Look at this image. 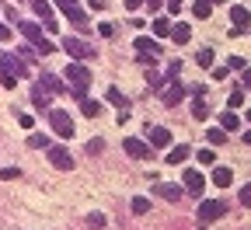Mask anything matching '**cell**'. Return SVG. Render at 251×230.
Instances as JSON below:
<instances>
[{
  "label": "cell",
  "mask_w": 251,
  "mask_h": 230,
  "mask_svg": "<svg viewBox=\"0 0 251 230\" xmlns=\"http://www.w3.org/2000/svg\"><path fill=\"white\" fill-rule=\"evenodd\" d=\"M21 77H25V59H21V56H11V52L0 56V84L11 91Z\"/></svg>",
  "instance_id": "cell-1"
},
{
  "label": "cell",
  "mask_w": 251,
  "mask_h": 230,
  "mask_svg": "<svg viewBox=\"0 0 251 230\" xmlns=\"http://www.w3.org/2000/svg\"><path fill=\"white\" fill-rule=\"evenodd\" d=\"M18 28H21V35L31 42V49H35L39 56H49V52H56V46L42 35V28L35 25V21H18Z\"/></svg>",
  "instance_id": "cell-2"
},
{
  "label": "cell",
  "mask_w": 251,
  "mask_h": 230,
  "mask_svg": "<svg viewBox=\"0 0 251 230\" xmlns=\"http://www.w3.org/2000/svg\"><path fill=\"white\" fill-rule=\"evenodd\" d=\"M67 80H70V94L77 98V102H84L87 84H91V70L84 67V63H74V59H70V67H67Z\"/></svg>",
  "instance_id": "cell-3"
},
{
  "label": "cell",
  "mask_w": 251,
  "mask_h": 230,
  "mask_svg": "<svg viewBox=\"0 0 251 230\" xmlns=\"http://www.w3.org/2000/svg\"><path fill=\"white\" fill-rule=\"evenodd\" d=\"M63 52H70L74 63H84V59H94V56H98V52H94L84 39H77V35H67V39H63Z\"/></svg>",
  "instance_id": "cell-4"
},
{
  "label": "cell",
  "mask_w": 251,
  "mask_h": 230,
  "mask_svg": "<svg viewBox=\"0 0 251 230\" xmlns=\"http://www.w3.org/2000/svg\"><path fill=\"white\" fill-rule=\"evenodd\" d=\"M49 126H52V133L63 136V140H70V136H74V119L63 112V108H49Z\"/></svg>",
  "instance_id": "cell-5"
},
{
  "label": "cell",
  "mask_w": 251,
  "mask_h": 230,
  "mask_svg": "<svg viewBox=\"0 0 251 230\" xmlns=\"http://www.w3.org/2000/svg\"><path fill=\"white\" fill-rule=\"evenodd\" d=\"M56 7H59L63 14H67V18H70V21H74L77 28H84V31L91 28V25H87V14H84V11L77 7V0H56Z\"/></svg>",
  "instance_id": "cell-6"
},
{
  "label": "cell",
  "mask_w": 251,
  "mask_h": 230,
  "mask_svg": "<svg viewBox=\"0 0 251 230\" xmlns=\"http://www.w3.org/2000/svg\"><path fill=\"white\" fill-rule=\"evenodd\" d=\"M230 21H234V28H230L234 39L251 31V14H248V7H230Z\"/></svg>",
  "instance_id": "cell-7"
},
{
  "label": "cell",
  "mask_w": 251,
  "mask_h": 230,
  "mask_svg": "<svg viewBox=\"0 0 251 230\" xmlns=\"http://www.w3.org/2000/svg\"><path fill=\"white\" fill-rule=\"evenodd\" d=\"M122 147H126V153L136 157V160H150V157H153V147H150V143H143V140H136V136H126V140H122Z\"/></svg>",
  "instance_id": "cell-8"
},
{
  "label": "cell",
  "mask_w": 251,
  "mask_h": 230,
  "mask_svg": "<svg viewBox=\"0 0 251 230\" xmlns=\"http://www.w3.org/2000/svg\"><path fill=\"white\" fill-rule=\"evenodd\" d=\"M46 150H49V164H52V168H59V171H70V168H74V157H70L67 147H52V143H49Z\"/></svg>",
  "instance_id": "cell-9"
},
{
  "label": "cell",
  "mask_w": 251,
  "mask_h": 230,
  "mask_svg": "<svg viewBox=\"0 0 251 230\" xmlns=\"http://www.w3.org/2000/svg\"><path fill=\"white\" fill-rule=\"evenodd\" d=\"M185 94H188V87H185L181 80H171V84H168V87L161 91V102H164V105L171 108V105H178V102H181Z\"/></svg>",
  "instance_id": "cell-10"
},
{
  "label": "cell",
  "mask_w": 251,
  "mask_h": 230,
  "mask_svg": "<svg viewBox=\"0 0 251 230\" xmlns=\"http://www.w3.org/2000/svg\"><path fill=\"white\" fill-rule=\"evenodd\" d=\"M31 11H35V14L42 18L46 31H56V28H59V25L52 21V4H49V0H31Z\"/></svg>",
  "instance_id": "cell-11"
},
{
  "label": "cell",
  "mask_w": 251,
  "mask_h": 230,
  "mask_svg": "<svg viewBox=\"0 0 251 230\" xmlns=\"http://www.w3.org/2000/svg\"><path fill=\"white\" fill-rule=\"evenodd\" d=\"M147 143L157 147V150H164V147H171V133H168L164 126H150L147 129Z\"/></svg>",
  "instance_id": "cell-12"
},
{
  "label": "cell",
  "mask_w": 251,
  "mask_h": 230,
  "mask_svg": "<svg viewBox=\"0 0 251 230\" xmlns=\"http://www.w3.org/2000/svg\"><path fill=\"white\" fill-rule=\"evenodd\" d=\"M181 185H185V192H188V195H199V192L206 188V178H202L199 171H192V168H188V171L181 175Z\"/></svg>",
  "instance_id": "cell-13"
},
{
  "label": "cell",
  "mask_w": 251,
  "mask_h": 230,
  "mask_svg": "<svg viewBox=\"0 0 251 230\" xmlns=\"http://www.w3.org/2000/svg\"><path fill=\"white\" fill-rule=\"evenodd\" d=\"M224 213H227V206H224V203H216V199L199 203V220H220Z\"/></svg>",
  "instance_id": "cell-14"
},
{
  "label": "cell",
  "mask_w": 251,
  "mask_h": 230,
  "mask_svg": "<svg viewBox=\"0 0 251 230\" xmlns=\"http://www.w3.org/2000/svg\"><path fill=\"white\" fill-rule=\"evenodd\" d=\"M133 49H136V52H147V56H157V52H161V42L150 39V35H140V39L133 42Z\"/></svg>",
  "instance_id": "cell-15"
},
{
  "label": "cell",
  "mask_w": 251,
  "mask_h": 230,
  "mask_svg": "<svg viewBox=\"0 0 251 230\" xmlns=\"http://www.w3.org/2000/svg\"><path fill=\"white\" fill-rule=\"evenodd\" d=\"M105 98H108V102H112L115 108H122V112H129V98H126V94H122L119 87H108V91H105Z\"/></svg>",
  "instance_id": "cell-16"
},
{
  "label": "cell",
  "mask_w": 251,
  "mask_h": 230,
  "mask_svg": "<svg viewBox=\"0 0 251 230\" xmlns=\"http://www.w3.org/2000/svg\"><path fill=\"white\" fill-rule=\"evenodd\" d=\"M157 195H161V199H168V203H178L181 199V185H157Z\"/></svg>",
  "instance_id": "cell-17"
},
{
  "label": "cell",
  "mask_w": 251,
  "mask_h": 230,
  "mask_svg": "<svg viewBox=\"0 0 251 230\" xmlns=\"http://www.w3.org/2000/svg\"><path fill=\"white\" fill-rule=\"evenodd\" d=\"M39 87H46L49 94H63V91H67V87H63V80L56 77V74H42V84Z\"/></svg>",
  "instance_id": "cell-18"
},
{
  "label": "cell",
  "mask_w": 251,
  "mask_h": 230,
  "mask_svg": "<svg viewBox=\"0 0 251 230\" xmlns=\"http://www.w3.org/2000/svg\"><path fill=\"white\" fill-rule=\"evenodd\" d=\"M230 181H234V171L230 168H213V185L216 188H227Z\"/></svg>",
  "instance_id": "cell-19"
},
{
  "label": "cell",
  "mask_w": 251,
  "mask_h": 230,
  "mask_svg": "<svg viewBox=\"0 0 251 230\" xmlns=\"http://www.w3.org/2000/svg\"><path fill=\"white\" fill-rule=\"evenodd\" d=\"M171 39H175L178 46H185L188 39H192V28H188V25H171Z\"/></svg>",
  "instance_id": "cell-20"
},
{
  "label": "cell",
  "mask_w": 251,
  "mask_h": 230,
  "mask_svg": "<svg viewBox=\"0 0 251 230\" xmlns=\"http://www.w3.org/2000/svg\"><path fill=\"white\" fill-rule=\"evenodd\" d=\"M153 39H164V35H171V21L168 18H153Z\"/></svg>",
  "instance_id": "cell-21"
},
{
  "label": "cell",
  "mask_w": 251,
  "mask_h": 230,
  "mask_svg": "<svg viewBox=\"0 0 251 230\" xmlns=\"http://www.w3.org/2000/svg\"><path fill=\"white\" fill-rule=\"evenodd\" d=\"M192 115L202 122V119H209V105L202 102V94H196V102H192Z\"/></svg>",
  "instance_id": "cell-22"
},
{
  "label": "cell",
  "mask_w": 251,
  "mask_h": 230,
  "mask_svg": "<svg viewBox=\"0 0 251 230\" xmlns=\"http://www.w3.org/2000/svg\"><path fill=\"white\" fill-rule=\"evenodd\" d=\"M188 153H192V150L181 143V147H175V150L168 153V164H185V160H188Z\"/></svg>",
  "instance_id": "cell-23"
},
{
  "label": "cell",
  "mask_w": 251,
  "mask_h": 230,
  "mask_svg": "<svg viewBox=\"0 0 251 230\" xmlns=\"http://www.w3.org/2000/svg\"><path fill=\"white\" fill-rule=\"evenodd\" d=\"M220 129H224V133H234V129H237V112H224V115H220Z\"/></svg>",
  "instance_id": "cell-24"
},
{
  "label": "cell",
  "mask_w": 251,
  "mask_h": 230,
  "mask_svg": "<svg viewBox=\"0 0 251 230\" xmlns=\"http://www.w3.org/2000/svg\"><path fill=\"white\" fill-rule=\"evenodd\" d=\"M31 102H35V108H49V91L35 87V91H31Z\"/></svg>",
  "instance_id": "cell-25"
},
{
  "label": "cell",
  "mask_w": 251,
  "mask_h": 230,
  "mask_svg": "<svg viewBox=\"0 0 251 230\" xmlns=\"http://www.w3.org/2000/svg\"><path fill=\"white\" fill-rule=\"evenodd\" d=\"M80 112H84L87 119H94V115H101V105L91 102V98H84V102H80Z\"/></svg>",
  "instance_id": "cell-26"
},
{
  "label": "cell",
  "mask_w": 251,
  "mask_h": 230,
  "mask_svg": "<svg viewBox=\"0 0 251 230\" xmlns=\"http://www.w3.org/2000/svg\"><path fill=\"white\" fill-rule=\"evenodd\" d=\"M206 140H209L213 147H220V143H227V133H224V129L216 126V129H209V133H206Z\"/></svg>",
  "instance_id": "cell-27"
},
{
  "label": "cell",
  "mask_w": 251,
  "mask_h": 230,
  "mask_svg": "<svg viewBox=\"0 0 251 230\" xmlns=\"http://www.w3.org/2000/svg\"><path fill=\"white\" fill-rule=\"evenodd\" d=\"M133 213H136V216L150 213V199H143V195H136V199H133Z\"/></svg>",
  "instance_id": "cell-28"
},
{
  "label": "cell",
  "mask_w": 251,
  "mask_h": 230,
  "mask_svg": "<svg viewBox=\"0 0 251 230\" xmlns=\"http://www.w3.org/2000/svg\"><path fill=\"white\" fill-rule=\"evenodd\" d=\"M196 59H199V67H213V59H216V52H213V49H202V52H199Z\"/></svg>",
  "instance_id": "cell-29"
},
{
  "label": "cell",
  "mask_w": 251,
  "mask_h": 230,
  "mask_svg": "<svg viewBox=\"0 0 251 230\" xmlns=\"http://www.w3.org/2000/svg\"><path fill=\"white\" fill-rule=\"evenodd\" d=\"M209 11H213L209 0H196V18H209Z\"/></svg>",
  "instance_id": "cell-30"
},
{
  "label": "cell",
  "mask_w": 251,
  "mask_h": 230,
  "mask_svg": "<svg viewBox=\"0 0 251 230\" xmlns=\"http://www.w3.org/2000/svg\"><path fill=\"white\" fill-rule=\"evenodd\" d=\"M178 74H181V59H171V63H168V74H164V77H168V80H175Z\"/></svg>",
  "instance_id": "cell-31"
},
{
  "label": "cell",
  "mask_w": 251,
  "mask_h": 230,
  "mask_svg": "<svg viewBox=\"0 0 251 230\" xmlns=\"http://www.w3.org/2000/svg\"><path fill=\"white\" fill-rule=\"evenodd\" d=\"M28 147H35V150H46V147H49V136H28Z\"/></svg>",
  "instance_id": "cell-32"
},
{
  "label": "cell",
  "mask_w": 251,
  "mask_h": 230,
  "mask_svg": "<svg viewBox=\"0 0 251 230\" xmlns=\"http://www.w3.org/2000/svg\"><path fill=\"white\" fill-rule=\"evenodd\" d=\"M227 105H230V108H241V105H244V91H234V94L227 98Z\"/></svg>",
  "instance_id": "cell-33"
},
{
  "label": "cell",
  "mask_w": 251,
  "mask_h": 230,
  "mask_svg": "<svg viewBox=\"0 0 251 230\" xmlns=\"http://www.w3.org/2000/svg\"><path fill=\"white\" fill-rule=\"evenodd\" d=\"M18 175H21L18 168H0V181H14Z\"/></svg>",
  "instance_id": "cell-34"
},
{
  "label": "cell",
  "mask_w": 251,
  "mask_h": 230,
  "mask_svg": "<svg viewBox=\"0 0 251 230\" xmlns=\"http://www.w3.org/2000/svg\"><path fill=\"white\" fill-rule=\"evenodd\" d=\"M18 126H21V129H31V126H35V119H31V115H25V112H21V115H18Z\"/></svg>",
  "instance_id": "cell-35"
},
{
  "label": "cell",
  "mask_w": 251,
  "mask_h": 230,
  "mask_svg": "<svg viewBox=\"0 0 251 230\" xmlns=\"http://www.w3.org/2000/svg\"><path fill=\"white\" fill-rule=\"evenodd\" d=\"M199 164H216V157H213V150H199Z\"/></svg>",
  "instance_id": "cell-36"
},
{
  "label": "cell",
  "mask_w": 251,
  "mask_h": 230,
  "mask_svg": "<svg viewBox=\"0 0 251 230\" xmlns=\"http://www.w3.org/2000/svg\"><path fill=\"white\" fill-rule=\"evenodd\" d=\"M241 206H251V185L241 188Z\"/></svg>",
  "instance_id": "cell-37"
},
{
  "label": "cell",
  "mask_w": 251,
  "mask_h": 230,
  "mask_svg": "<svg viewBox=\"0 0 251 230\" xmlns=\"http://www.w3.org/2000/svg\"><path fill=\"white\" fill-rule=\"evenodd\" d=\"M98 31H101L105 39H112V35H115V25H98Z\"/></svg>",
  "instance_id": "cell-38"
},
{
  "label": "cell",
  "mask_w": 251,
  "mask_h": 230,
  "mask_svg": "<svg viewBox=\"0 0 251 230\" xmlns=\"http://www.w3.org/2000/svg\"><path fill=\"white\" fill-rule=\"evenodd\" d=\"M87 223H91V227H101V223H105V216H101V213H91V216H87Z\"/></svg>",
  "instance_id": "cell-39"
},
{
  "label": "cell",
  "mask_w": 251,
  "mask_h": 230,
  "mask_svg": "<svg viewBox=\"0 0 251 230\" xmlns=\"http://www.w3.org/2000/svg\"><path fill=\"white\" fill-rule=\"evenodd\" d=\"M164 4H168V11H171V14H178V11H181V0H164Z\"/></svg>",
  "instance_id": "cell-40"
},
{
  "label": "cell",
  "mask_w": 251,
  "mask_h": 230,
  "mask_svg": "<svg viewBox=\"0 0 251 230\" xmlns=\"http://www.w3.org/2000/svg\"><path fill=\"white\" fill-rule=\"evenodd\" d=\"M101 147H105L101 140H91V143H87V150H91V153H101Z\"/></svg>",
  "instance_id": "cell-41"
},
{
  "label": "cell",
  "mask_w": 251,
  "mask_h": 230,
  "mask_svg": "<svg viewBox=\"0 0 251 230\" xmlns=\"http://www.w3.org/2000/svg\"><path fill=\"white\" fill-rule=\"evenodd\" d=\"M7 39H11V28H7L4 21H0V42H7Z\"/></svg>",
  "instance_id": "cell-42"
},
{
  "label": "cell",
  "mask_w": 251,
  "mask_h": 230,
  "mask_svg": "<svg viewBox=\"0 0 251 230\" xmlns=\"http://www.w3.org/2000/svg\"><path fill=\"white\" fill-rule=\"evenodd\" d=\"M18 52H21V56H25V59H31V56H39V52H35V49H31V46H21V49H18Z\"/></svg>",
  "instance_id": "cell-43"
},
{
  "label": "cell",
  "mask_w": 251,
  "mask_h": 230,
  "mask_svg": "<svg viewBox=\"0 0 251 230\" xmlns=\"http://www.w3.org/2000/svg\"><path fill=\"white\" fill-rule=\"evenodd\" d=\"M140 4H143V0H126V11H136Z\"/></svg>",
  "instance_id": "cell-44"
},
{
  "label": "cell",
  "mask_w": 251,
  "mask_h": 230,
  "mask_svg": "<svg viewBox=\"0 0 251 230\" xmlns=\"http://www.w3.org/2000/svg\"><path fill=\"white\" fill-rule=\"evenodd\" d=\"M143 4H147L150 11H157V7H161V4H164V0H143Z\"/></svg>",
  "instance_id": "cell-45"
},
{
  "label": "cell",
  "mask_w": 251,
  "mask_h": 230,
  "mask_svg": "<svg viewBox=\"0 0 251 230\" xmlns=\"http://www.w3.org/2000/svg\"><path fill=\"white\" fill-rule=\"evenodd\" d=\"M244 87H251V70H244Z\"/></svg>",
  "instance_id": "cell-46"
},
{
  "label": "cell",
  "mask_w": 251,
  "mask_h": 230,
  "mask_svg": "<svg viewBox=\"0 0 251 230\" xmlns=\"http://www.w3.org/2000/svg\"><path fill=\"white\" fill-rule=\"evenodd\" d=\"M241 140H244V143H248V147H251V129H248V133H244V136H241Z\"/></svg>",
  "instance_id": "cell-47"
},
{
  "label": "cell",
  "mask_w": 251,
  "mask_h": 230,
  "mask_svg": "<svg viewBox=\"0 0 251 230\" xmlns=\"http://www.w3.org/2000/svg\"><path fill=\"white\" fill-rule=\"evenodd\" d=\"M209 4H224V0H209Z\"/></svg>",
  "instance_id": "cell-48"
},
{
  "label": "cell",
  "mask_w": 251,
  "mask_h": 230,
  "mask_svg": "<svg viewBox=\"0 0 251 230\" xmlns=\"http://www.w3.org/2000/svg\"><path fill=\"white\" fill-rule=\"evenodd\" d=\"M248 122H251V112H248Z\"/></svg>",
  "instance_id": "cell-49"
}]
</instances>
